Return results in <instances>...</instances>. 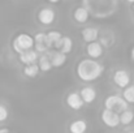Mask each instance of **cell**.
<instances>
[{"instance_id":"obj_1","label":"cell","mask_w":134,"mask_h":133,"mask_svg":"<svg viewBox=\"0 0 134 133\" xmlns=\"http://www.w3.org/2000/svg\"><path fill=\"white\" fill-rule=\"evenodd\" d=\"M103 71H104V67L92 59H83L77 65V76L82 81H86V82L99 78Z\"/></svg>"},{"instance_id":"obj_2","label":"cell","mask_w":134,"mask_h":133,"mask_svg":"<svg viewBox=\"0 0 134 133\" xmlns=\"http://www.w3.org/2000/svg\"><path fill=\"white\" fill-rule=\"evenodd\" d=\"M104 106H105V110H109L112 112H116L117 115H120L121 112L126 111L129 104L124 100L122 97H119V95H109L105 98L104 100Z\"/></svg>"},{"instance_id":"obj_3","label":"cell","mask_w":134,"mask_h":133,"mask_svg":"<svg viewBox=\"0 0 134 133\" xmlns=\"http://www.w3.org/2000/svg\"><path fill=\"white\" fill-rule=\"evenodd\" d=\"M13 50L17 52V54H24L25 51H29V50H31L33 47H34V38L31 37V35H29V34H25V33H22V34H18L16 38H14V41H13Z\"/></svg>"},{"instance_id":"obj_4","label":"cell","mask_w":134,"mask_h":133,"mask_svg":"<svg viewBox=\"0 0 134 133\" xmlns=\"http://www.w3.org/2000/svg\"><path fill=\"white\" fill-rule=\"evenodd\" d=\"M102 120L109 128H116L120 124V116L116 112H112V111L105 110V108L102 111Z\"/></svg>"},{"instance_id":"obj_5","label":"cell","mask_w":134,"mask_h":133,"mask_svg":"<svg viewBox=\"0 0 134 133\" xmlns=\"http://www.w3.org/2000/svg\"><path fill=\"white\" fill-rule=\"evenodd\" d=\"M113 81H115V84H116L119 88L125 89V88H128L129 84H130V76H129V73H128L126 71L119 69V71H116L115 75H113Z\"/></svg>"},{"instance_id":"obj_6","label":"cell","mask_w":134,"mask_h":133,"mask_svg":"<svg viewBox=\"0 0 134 133\" xmlns=\"http://www.w3.org/2000/svg\"><path fill=\"white\" fill-rule=\"evenodd\" d=\"M66 103H68V106L72 108V110H74V111H78V110H81L82 108V106L85 104L83 103V100H82V98H81V95H80V93H70L68 97H66Z\"/></svg>"},{"instance_id":"obj_7","label":"cell","mask_w":134,"mask_h":133,"mask_svg":"<svg viewBox=\"0 0 134 133\" xmlns=\"http://www.w3.org/2000/svg\"><path fill=\"white\" fill-rule=\"evenodd\" d=\"M38 20L43 25H51L55 20V12L51 8H42L38 13Z\"/></svg>"},{"instance_id":"obj_8","label":"cell","mask_w":134,"mask_h":133,"mask_svg":"<svg viewBox=\"0 0 134 133\" xmlns=\"http://www.w3.org/2000/svg\"><path fill=\"white\" fill-rule=\"evenodd\" d=\"M86 51H87V55L90 56V59L95 60V59H98L103 55V46L99 42H92V43L87 44Z\"/></svg>"},{"instance_id":"obj_9","label":"cell","mask_w":134,"mask_h":133,"mask_svg":"<svg viewBox=\"0 0 134 133\" xmlns=\"http://www.w3.org/2000/svg\"><path fill=\"white\" fill-rule=\"evenodd\" d=\"M34 47H35L37 52H46L47 50H49L48 44H47V37H46L44 33H38L34 37Z\"/></svg>"},{"instance_id":"obj_10","label":"cell","mask_w":134,"mask_h":133,"mask_svg":"<svg viewBox=\"0 0 134 133\" xmlns=\"http://www.w3.org/2000/svg\"><path fill=\"white\" fill-rule=\"evenodd\" d=\"M48 57H49L51 65L55 67V68H60V67H63V65L65 64V61H66V55L63 54V52H60V51L49 54Z\"/></svg>"},{"instance_id":"obj_11","label":"cell","mask_w":134,"mask_h":133,"mask_svg":"<svg viewBox=\"0 0 134 133\" xmlns=\"http://www.w3.org/2000/svg\"><path fill=\"white\" fill-rule=\"evenodd\" d=\"M20 60H21V63H24L25 65L35 64V61L38 60V52H37L35 50L25 51L24 54H21V55H20Z\"/></svg>"},{"instance_id":"obj_12","label":"cell","mask_w":134,"mask_h":133,"mask_svg":"<svg viewBox=\"0 0 134 133\" xmlns=\"http://www.w3.org/2000/svg\"><path fill=\"white\" fill-rule=\"evenodd\" d=\"M98 37H99V31H98V29L96 28H85L83 30H82V38L86 41V42H89V43H92V42H95L96 39H98Z\"/></svg>"},{"instance_id":"obj_13","label":"cell","mask_w":134,"mask_h":133,"mask_svg":"<svg viewBox=\"0 0 134 133\" xmlns=\"http://www.w3.org/2000/svg\"><path fill=\"white\" fill-rule=\"evenodd\" d=\"M80 95H81L83 103H91L96 98V91H95V89H92L91 86H86V88H83L81 90Z\"/></svg>"},{"instance_id":"obj_14","label":"cell","mask_w":134,"mask_h":133,"mask_svg":"<svg viewBox=\"0 0 134 133\" xmlns=\"http://www.w3.org/2000/svg\"><path fill=\"white\" fill-rule=\"evenodd\" d=\"M90 12L85 8V7H78L76 10H74V20L80 24H83L89 20Z\"/></svg>"},{"instance_id":"obj_15","label":"cell","mask_w":134,"mask_h":133,"mask_svg":"<svg viewBox=\"0 0 134 133\" xmlns=\"http://www.w3.org/2000/svg\"><path fill=\"white\" fill-rule=\"evenodd\" d=\"M86 129H87V124H86V121H83V120H76V121H73V123L70 124V127H69L70 133H85Z\"/></svg>"},{"instance_id":"obj_16","label":"cell","mask_w":134,"mask_h":133,"mask_svg":"<svg viewBox=\"0 0 134 133\" xmlns=\"http://www.w3.org/2000/svg\"><path fill=\"white\" fill-rule=\"evenodd\" d=\"M46 37H47V44H48V48L55 47V44L63 38V35H61L59 31H49V33L46 34Z\"/></svg>"},{"instance_id":"obj_17","label":"cell","mask_w":134,"mask_h":133,"mask_svg":"<svg viewBox=\"0 0 134 133\" xmlns=\"http://www.w3.org/2000/svg\"><path fill=\"white\" fill-rule=\"evenodd\" d=\"M24 73L26 77H30V78H34L38 76L39 73V67L38 64H31V65H25L24 68Z\"/></svg>"},{"instance_id":"obj_18","label":"cell","mask_w":134,"mask_h":133,"mask_svg":"<svg viewBox=\"0 0 134 133\" xmlns=\"http://www.w3.org/2000/svg\"><path fill=\"white\" fill-rule=\"evenodd\" d=\"M119 116H120V123L124 124V125L130 124V123L134 120V112L133 111H130V110H126V111L121 112Z\"/></svg>"},{"instance_id":"obj_19","label":"cell","mask_w":134,"mask_h":133,"mask_svg":"<svg viewBox=\"0 0 134 133\" xmlns=\"http://www.w3.org/2000/svg\"><path fill=\"white\" fill-rule=\"evenodd\" d=\"M38 67H39V71H43V72H48V71L52 68L51 61H49V57H48L47 55H42V56L39 57V64H38Z\"/></svg>"},{"instance_id":"obj_20","label":"cell","mask_w":134,"mask_h":133,"mask_svg":"<svg viewBox=\"0 0 134 133\" xmlns=\"http://www.w3.org/2000/svg\"><path fill=\"white\" fill-rule=\"evenodd\" d=\"M122 98L128 104L134 103V85H129L128 88H125L124 93H122Z\"/></svg>"},{"instance_id":"obj_21","label":"cell","mask_w":134,"mask_h":133,"mask_svg":"<svg viewBox=\"0 0 134 133\" xmlns=\"http://www.w3.org/2000/svg\"><path fill=\"white\" fill-rule=\"evenodd\" d=\"M72 48H73V41H72V38H69V37H63V44H61V48H60V52H63V54H69L70 51H72Z\"/></svg>"},{"instance_id":"obj_22","label":"cell","mask_w":134,"mask_h":133,"mask_svg":"<svg viewBox=\"0 0 134 133\" xmlns=\"http://www.w3.org/2000/svg\"><path fill=\"white\" fill-rule=\"evenodd\" d=\"M7 119H8V110H7V107L0 104V123L5 121Z\"/></svg>"},{"instance_id":"obj_23","label":"cell","mask_w":134,"mask_h":133,"mask_svg":"<svg viewBox=\"0 0 134 133\" xmlns=\"http://www.w3.org/2000/svg\"><path fill=\"white\" fill-rule=\"evenodd\" d=\"M0 133H9V131L4 128V129H0Z\"/></svg>"},{"instance_id":"obj_24","label":"cell","mask_w":134,"mask_h":133,"mask_svg":"<svg viewBox=\"0 0 134 133\" xmlns=\"http://www.w3.org/2000/svg\"><path fill=\"white\" fill-rule=\"evenodd\" d=\"M132 59H133V60H134V48H133V50H132Z\"/></svg>"},{"instance_id":"obj_25","label":"cell","mask_w":134,"mask_h":133,"mask_svg":"<svg viewBox=\"0 0 134 133\" xmlns=\"http://www.w3.org/2000/svg\"><path fill=\"white\" fill-rule=\"evenodd\" d=\"M128 133H134V131H130V132H128Z\"/></svg>"}]
</instances>
